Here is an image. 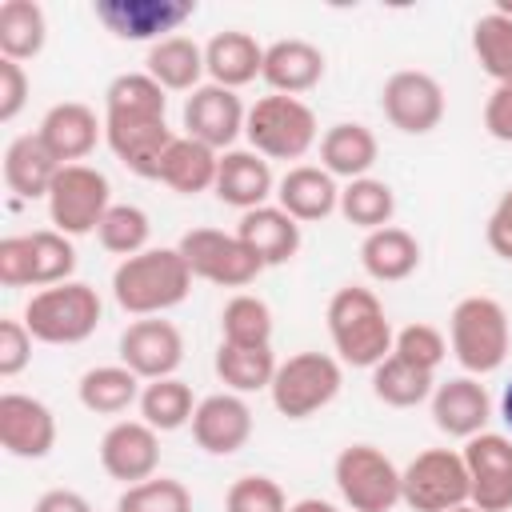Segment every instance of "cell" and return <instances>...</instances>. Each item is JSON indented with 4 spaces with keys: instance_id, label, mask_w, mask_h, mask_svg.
<instances>
[{
    "instance_id": "8d00e7d4",
    "label": "cell",
    "mask_w": 512,
    "mask_h": 512,
    "mask_svg": "<svg viewBox=\"0 0 512 512\" xmlns=\"http://www.w3.org/2000/svg\"><path fill=\"white\" fill-rule=\"evenodd\" d=\"M392 212H396V192H392V184H384L376 176H360L340 188V216L364 232L388 228Z\"/></svg>"
},
{
    "instance_id": "f5cc1de1",
    "label": "cell",
    "mask_w": 512,
    "mask_h": 512,
    "mask_svg": "<svg viewBox=\"0 0 512 512\" xmlns=\"http://www.w3.org/2000/svg\"><path fill=\"white\" fill-rule=\"evenodd\" d=\"M288 512H340L336 504H328V500H316V496H304V500H296Z\"/></svg>"
},
{
    "instance_id": "7a4b0ae2",
    "label": "cell",
    "mask_w": 512,
    "mask_h": 512,
    "mask_svg": "<svg viewBox=\"0 0 512 512\" xmlns=\"http://www.w3.org/2000/svg\"><path fill=\"white\" fill-rule=\"evenodd\" d=\"M328 336L336 348V360L348 368H376L392 356V320L372 288L344 284L328 300Z\"/></svg>"
},
{
    "instance_id": "f6af8a7d",
    "label": "cell",
    "mask_w": 512,
    "mask_h": 512,
    "mask_svg": "<svg viewBox=\"0 0 512 512\" xmlns=\"http://www.w3.org/2000/svg\"><path fill=\"white\" fill-rule=\"evenodd\" d=\"M224 512H288V496L272 476H240L224 492Z\"/></svg>"
},
{
    "instance_id": "74e56055",
    "label": "cell",
    "mask_w": 512,
    "mask_h": 512,
    "mask_svg": "<svg viewBox=\"0 0 512 512\" xmlns=\"http://www.w3.org/2000/svg\"><path fill=\"white\" fill-rule=\"evenodd\" d=\"M220 340L244 344V348H268L272 344V308L252 292H236L220 308Z\"/></svg>"
},
{
    "instance_id": "4dcf8cb0",
    "label": "cell",
    "mask_w": 512,
    "mask_h": 512,
    "mask_svg": "<svg viewBox=\"0 0 512 512\" xmlns=\"http://www.w3.org/2000/svg\"><path fill=\"white\" fill-rule=\"evenodd\" d=\"M144 72L164 88V92H196L200 88V76L208 72L204 68V48L192 40V36H168L160 44L148 48V60H144Z\"/></svg>"
},
{
    "instance_id": "bcb514c9",
    "label": "cell",
    "mask_w": 512,
    "mask_h": 512,
    "mask_svg": "<svg viewBox=\"0 0 512 512\" xmlns=\"http://www.w3.org/2000/svg\"><path fill=\"white\" fill-rule=\"evenodd\" d=\"M32 360V332L24 320H0V376L12 380L28 368Z\"/></svg>"
},
{
    "instance_id": "5bb4252c",
    "label": "cell",
    "mask_w": 512,
    "mask_h": 512,
    "mask_svg": "<svg viewBox=\"0 0 512 512\" xmlns=\"http://www.w3.org/2000/svg\"><path fill=\"white\" fill-rule=\"evenodd\" d=\"M184 360V336L164 316H140L120 332V364L132 368L140 380L176 376Z\"/></svg>"
},
{
    "instance_id": "7402d4cb",
    "label": "cell",
    "mask_w": 512,
    "mask_h": 512,
    "mask_svg": "<svg viewBox=\"0 0 512 512\" xmlns=\"http://www.w3.org/2000/svg\"><path fill=\"white\" fill-rule=\"evenodd\" d=\"M212 192L224 204L240 208V212L264 208L268 196H276L272 164L252 148H228V152H220V168H216V188Z\"/></svg>"
},
{
    "instance_id": "816d5d0a",
    "label": "cell",
    "mask_w": 512,
    "mask_h": 512,
    "mask_svg": "<svg viewBox=\"0 0 512 512\" xmlns=\"http://www.w3.org/2000/svg\"><path fill=\"white\" fill-rule=\"evenodd\" d=\"M32 512H92V504L80 492H72V488H48L32 504Z\"/></svg>"
},
{
    "instance_id": "cb8c5ba5",
    "label": "cell",
    "mask_w": 512,
    "mask_h": 512,
    "mask_svg": "<svg viewBox=\"0 0 512 512\" xmlns=\"http://www.w3.org/2000/svg\"><path fill=\"white\" fill-rule=\"evenodd\" d=\"M260 80L280 96H304L324 80V52L308 40H276L264 48Z\"/></svg>"
},
{
    "instance_id": "11a10c76",
    "label": "cell",
    "mask_w": 512,
    "mask_h": 512,
    "mask_svg": "<svg viewBox=\"0 0 512 512\" xmlns=\"http://www.w3.org/2000/svg\"><path fill=\"white\" fill-rule=\"evenodd\" d=\"M496 12H500V16H508V20H512V0H496Z\"/></svg>"
},
{
    "instance_id": "6da1fadb",
    "label": "cell",
    "mask_w": 512,
    "mask_h": 512,
    "mask_svg": "<svg viewBox=\"0 0 512 512\" xmlns=\"http://www.w3.org/2000/svg\"><path fill=\"white\" fill-rule=\"evenodd\" d=\"M192 272L180 248H144L116 264L112 296L128 316H164L168 308L184 304L192 292Z\"/></svg>"
},
{
    "instance_id": "b9f144b4",
    "label": "cell",
    "mask_w": 512,
    "mask_h": 512,
    "mask_svg": "<svg viewBox=\"0 0 512 512\" xmlns=\"http://www.w3.org/2000/svg\"><path fill=\"white\" fill-rule=\"evenodd\" d=\"M96 236H100L104 252H112V256L128 260V256H136V252H144V248H148L152 220H148V212H144V208H136V204H112V208L104 212V220H100Z\"/></svg>"
},
{
    "instance_id": "681fc988",
    "label": "cell",
    "mask_w": 512,
    "mask_h": 512,
    "mask_svg": "<svg viewBox=\"0 0 512 512\" xmlns=\"http://www.w3.org/2000/svg\"><path fill=\"white\" fill-rule=\"evenodd\" d=\"M484 132L500 144H512V80L496 84L492 96L484 100Z\"/></svg>"
},
{
    "instance_id": "7c38bea8",
    "label": "cell",
    "mask_w": 512,
    "mask_h": 512,
    "mask_svg": "<svg viewBox=\"0 0 512 512\" xmlns=\"http://www.w3.org/2000/svg\"><path fill=\"white\" fill-rule=\"evenodd\" d=\"M96 20L116 40H168L196 16V0H96Z\"/></svg>"
},
{
    "instance_id": "4fadbf2b",
    "label": "cell",
    "mask_w": 512,
    "mask_h": 512,
    "mask_svg": "<svg viewBox=\"0 0 512 512\" xmlns=\"http://www.w3.org/2000/svg\"><path fill=\"white\" fill-rule=\"evenodd\" d=\"M472 504L480 512H512V436L480 432L464 444Z\"/></svg>"
},
{
    "instance_id": "d4e9b609",
    "label": "cell",
    "mask_w": 512,
    "mask_h": 512,
    "mask_svg": "<svg viewBox=\"0 0 512 512\" xmlns=\"http://www.w3.org/2000/svg\"><path fill=\"white\" fill-rule=\"evenodd\" d=\"M236 236L248 244V252H252L264 268L288 264V260L300 252V224H296L280 204H264V208L240 212Z\"/></svg>"
},
{
    "instance_id": "7dc6e473",
    "label": "cell",
    "mask_w": 512,
    "mask_h": 512,
    "mask_svg": "<svg viewBox=\"0 0 512 512\" xmlns=\"http://www.w3.org/2000/svg\"><path fill=\"white\" fill-rule=\"evenodd\" d=\"M0 284L4 288H32V248L28 236L0 240Z\"/></svg>"
},
{
    "instance_id": "e0dca14e",
    "label": "cell",
    "mask_w": 512,
    "mask_h": 512,
    "mask_svg": "<svg viewBox=\"0 0 512 512\" xmlns=\"http://www.w3.org/2000/svg\"><path fill=\"white\" fill-rule=\"evenodd\" d=\"M244 120H248V112H244L240 96L212 80L200 84L196 92H188V100H184V136H192L216 152L220 148L228 152L236 144V136L244 132Z\"/></svg>"
},
{
    "instance_id": "44dd1931",
    "label": "cell",
    "mask_w": 512,
    "mask_h": 512,
    "mask_svg": "<svg viewBox=\"0 0 512 512\" xmlns=\"http://www.w3.org/2000/svg\"><path fill=\"white\" fill-rule=\"evenodd\" d=\"M492 420V400L484 392V384L476 376H452L444 384H436L432 392V424L444 436L456 440H472L488 428Z\"/></svg>"
},
{
    "instance_id": "f1b7e54d",
    "label": "cell",
    "mask_w": 512,
    "mask_h": 512,
    "mask_svg": "<svg viewBox=\"0 0 512 512\" xmlns=\"http://www.w3.org/2000/svg\"><path fill=\"white\" fill-rule=\"evenodd\" d=\"M360 264H364V272L372 280L400 284V280H408L420 268V240L408 228H396V224L376 228L360 244Z\"/></svg>"
},
{
    "instance_id": "83f0119b",
    "label": "cell",
    "mask_w": 512,
    "mask_h": 512,
    "mask_svg": "<svg viewBox=\"0 0 512 512\" xmlns=\"http://www.w3.org/2000/svg\"><path fill=\"white\" fill-rule=\"evenodd\" d=\"M380 156V144H376V132L368 124H356V120H340L332 124L324 136H320V168L328 176H340V180H360L372 172Z\"/></svg>"
},
{
    "instance_id": "5b68a950",
    "label": "cell",
    "mask_w": 512,
    "mask_h": 512,
    "mask_svg": "<svg viewBox=\"0 0 512 512\" xmlns=\"http://www.w3.org/2000/svg\"><path fill=\"white\" fill-rule=\"evenodd\" d=\"M244 136L252 152H260L264 160H300L320 140V124L300 96L268 92L248 108Z\"/></svg>"
},
{
    "instance_id": "f907efd6",
    "label": "cell",
    "mask_w": 512,
    "mask_h": 512,
    "mask_svg": "<svg viewBox=\"0 0 512 512\" xmlns=\"http://www.w3.org/2000/svg\"><path fill=\"white\" fill-rule=\"evenodd\" d=\"M484 240L500 260H512V188L496 200V208L488 216V228H484Z\"/></svg>"
},
{
    "instance_id": "4316f807",
    "label": "cell",
    "mask_w": 512,
    "mask_h": 512,
    "mask_svg": "<svg viewBox=\"0 0 512 512\" xmlns=\"http://www.w3.org/2000/svg\"><path fill=\"white\" fill-rule=\"evenodd\" d=\"M204 68H208L212 84L236 92V88L252 84L264 72V48L256 44V36H248L240 28H228V32H216L204 44Z\"/></svg>"
},
{
    "instance_id": "9a60e30c",
    "label": "cell",
    "mask_w": 512,
    "mask_h": 512,
    "mask_svg": "<svg viewBox=\"0 0 512 512\" xmlns=\"http://www.w3.org/2000/svg\"><path fill=\"white\" fill-rule=\"evenodd\" d=\"M104 140L128 172L156 180L160 160H164L168 144L176 140V132L168 128L164 116H104Z\"/></svg>"
},
{
    "instance_id": "60d3db41",
    "label": "cell",
    "mask_w": 512,
    "mask_h": 512,
    "mask_svg": "<svg viewBox=\"0 0 512 512\" xmlns=\"http://www.w3.org/2000/svg\"><path fill=\"white\" fill-rule=\"evenodd\" d=\"M28 248H32V288H52V284L72 280L76 272L72 236L56 228H40V232H28Z\"/></svg>"
},
{
    "instance_id": "836d02e7",
    "label": "cell",
    "mask_w": 512,
    "mask_h": 512,
    "mask_svg": "<svg viewBox=\"0 0 512 512\" xmlns=\"http://www.w3.org/2000/svg\"><path fill=\"white\" fill-rule=\"evenodd\" d=\"M436 392V372H424L400 356H388L372 368V396L388 408H416L432 400Z\"/></svg>"
},
{
    "instance_id": "f35d334b",
    "label": "cell",
    "mask_w": 512,
    "mask_h": 512,
    "mask_svg": "<svg viewBox=\"0 0 512 512\" xmlns=\"http://www.w3.org/2000/svg\"><path fill=\"white\" fill-rule=\"evenodd\" d=\"M168 96L148 72H120L104 88V116H164Z\"/></svg>"
},
{
    "instance_id": "1f68e13d",
    "label": "cell",
    "mask_w": 512,
    "mask_h": 512,
    "mask_svg": "<svg viewBox=\"0 0 512 512\" xmlns=\"http://www.w3.org/2000/svg\"><path fill=\"white\" fill-rule=\"evenodd\" d=\"M140 376L124 364H100V368H88L76 384V396L88 412L96 416H120L128 412L132 404H140Z\"/></svg>"
},
{
    "instance_id": "8fae6325",
    "label": "cell",
    "mask_w": 512,
    "mask_h": 512,
    "mask_svg": "<svg viewBox=\"0 0 512 512\" xmlns=\"http://www.w3.org/2000/svg\"><path fill=\"white\" fill-rule=\"evenodd\" d=\"M380 108H384V116L396 132L428 136L444 120V88H440L436 76H428L420 68H404V72H392L384 80Z\"/></svg>"
},
{
    "instance_id": "8992f818",
    "label": "cell",
    "mask_w": 512,
    "mask_h": 512,
    "mask_svg": "<svg viewBox=\"0 0 512 512\" xmlns=\"http://www.w3.org/2000/svg\"><path fill=\"white\" fill-rule=\"evenodd\" d=\"M344 384V368L336 356L328 352H296L288 360H280L276 376H272V404L280 416L288 420H308L320 408H328L340 396Z\"/></svg>"
},
{
    "instance_id": "e575fe53",
    "label": "cell",
    "mask_w": 512,
    "mask_h": 512,
    "mask_svg": "<svg viewBox=\"0 0 512 512\" xmlns=\"http://www.w3.org/2000/svg\"><path fill=\"white\" fill-rule=\"evenodd\" d=\"M276 368H280V360L272 356V344L268 348H244V344H224L220 340V348H216V376L236 396L272 388Z\"/></svg>"
},
{
    "instance_id": "c3c4849f",
    "label": "cell",
    "mask_w": 512,
    "mask_h": 512,
    "mask_svg": "<svg viewBox=\"0 0 512 512\" xmlns=\"http://www.w3.org/2000/svg\"><path fill=\"white\" fill-rule=\"evenodd\" d=\"M24 104H28V72L24 64L0 56V120L12 124Z\"/></svg>"
},
{
    "instance_id": "ab89813d",
    "label": "cell",
    "mask_w": 512,
    "mask_h": 512,
    "mask_svg": "<svg viewBox=\"0 0 512 512\" xmlns=\"http://www.w3.org/2000/svg\"><path fill=\"white\" fill-rule=\"evenodd\" d=\"M472 52H476L480 68H484L496 84H508V80H512V20L500 16L496 8L484 12V16L472 24Z\"/></svg>"
},
{
    "instance_id": "ffe728a7",
    "label": "cell",
    "mask_w": 512,
    "mask_h": 512,
    "mask_svg": "<svg viewBox=\"0 0 512 512\" xmlns=\"http://www.w3.org/2000/svg\"><path fill=\"white\" fill-rule=\"evenodd\" d=\"M36 136L60 164H84V156H92L104 136V120H96V112L80 100H60L44 112Z\"/></svg>"
},
{
    "instance_id": "ac0fdd59",
    "label": "cell",
    "mask_w": 512,
    "mask_h": 512,
    "mask_svg": "<svg viewBox=\"0 0 512 512\" xmlns=\"http://www.w3.org/2000/svg\"><path fill=\"white\" fill-rule=\"evenodd\" d=\"M0 444L16 460H44L56 448V416L44 400L24 392L0 396Z\"/></svg>"
},
{
    "instance_id": "3957f363",
    "label": "cell",
    "mask_w": 512,
    "mask_h": 512,
    "mask_svg": "<svg viewBox=\"0 0 512 512\" xmlns=\"http://www.w3.org/2000/svg\"><path fill=\"white\" fill-rule=\"evenodd\" d=\"M100 316H104V304L96 288L84 280H64L28 296L20 320L40 344H80L100 328Z\"/></svg>"
},
{
    "instance_id": "ee69618b",
    "label": "cell",
    "mask_w": 512,
    "mask_h": 512,
    "mask_svg": "<svg viewBox=\"0 0 512 512\" xmlns=\"http://www.w3.org/2000/svg\"><path fill=\"white\" fill-rule=\"evenodd\" d=\"M392 356H400V360H408V364H416L424 372H436L444 364V356H448V340L432 324H408V328L396 332Z\"/></svg>"
},
{
    "instance_id": "f546056e",
    "label": "cell",
    "mask_w": 512,
    "mask_h": 512,
    "mask_svg": "<svg viewBox=\"0 0 512 512\" xmlns=\"http://www.w3.org/2000/svg\"><path fill=\"white\" fill-rule=\"evenodd\" d=\"M216 168H220V152L192 140V136H176L160 160V184H168L180 196H200L208 188H216Z\"/></svg>"
},
{
    "instance_id": "d6a6232c",
    "label": "cell",
    "mask_w": 512,
    "mask_h": 512,
    "mask_svg": "<svg viewBox=\"0 0 512 512\" xmlns=\"http://www.w3.org/2000/svg\"><path fill=\"white\" fill-rule=\"evenodd\" d=\"M48 40V20L36 0H4L0 4V56L4 60H36Z\"/></svg>"
},
{
    "instance_id": "d6986e66",
    "label": "cell",
    "mask_w": 512,
    "mask_h": 512,
    "mask_svg": "<svg viewBox=\"0 0 512 512\" xmlns=\"http://www.w3.org/2000/svg\"><path fill=\"white\" fill-rule=\"evenodd\" d=\"M192 440L208 456H232L252 440V408L236 392L204 396L192 412Z\"/></svg>"
},
{
    "instance_id": "30bf717a",
    "label": "cell",
    "mask_w": 512,
    "mask_h": 512,
    "mask_svg": "<svg viewBox=\"0 0 512 512\" xmlns=\"http://www.w3.org/2000/svg\"><path fill=\"white\" fill-rule=\"evenodd\" d=\"M400 492L412 512H448L456 504H468V464L452 448H428L400 472Z\"/></svg>"
},
{
    "instance_id": "277c9868",
    "label": "cell",
    "mask_w": 512,
    "mask_h": 512,
    "mask_svg": "<svg viewBox=\"0 0 512 512\" xmlns=\"http://www.w3.org/2000/svg\"><path fill=\"white\" fill-rule=\"evenodd\" d=\"M452 356L468 376H488L508 360V312L492 296H464L448 316Z\"/></svg>"
},
{
    "instance_id": "52a82bcc",
    "label": "cell",
    "mask_w": 512,
    "mask_h": 512,
    "mask_svg": "<svg viewBox=\"0 0 512 512\" xmlns=\"http://www.w3.org/2000/svg\"><path fill=\"white\" fill-rule=\"evenodd\" d=\"M332 480H336L340 500L352 512H392L404 500L400 468L376 444H348V448H340V456L332 464Z\"/></svg>"
},
{
    "instance_id": "2e32d148",
    "label": "cell",
    "mask_w": 512,
    "mask_h": 512,
    "mask_svg": "<svg viewBox=\"0 0 512 512\" xmlns=\"http://www.w3.org/2000/svg\"><path fill=\"white\" fill-rule=\"evenodd\" d=\"M100 468L124 488L152 480L160 468V432L144 420H116L100 436Z\"/></svg>"
},
{
    "instance_id": "7bdbcfd3",
    "label": "cell",
    "mask_w": 512,
    "mask_h": 512,
    "mask_svg": "<svg viewBox=\"0 0 512 512\" xmlns=\"http://www.w3.org/2000/svg\"><path fill=\"white\" fill-rule=\"evenodd\" d=\"M116 512H192V492L172 476H152L120 492Z\"/></svg>"
},
{
    "instance_id": "603a6c76",
    "label": "cell",
    "mask_w": 512,
    "mask_h": 512,
    "mask_svg": "<svg viewBox=\"0 0 512 512\" xmlns=\"http://www.w3.org/2000/svg\"><path fill=\"white\" fill-rule=\"evenodd\" d=\"M276 204L296 220V224H316L340 208V188L336 176H328L316 164H292L276 180Z\"/></svg>"
},
{
    "instance_id": "ba28073f",
    "label": "cell",
    "mask_w": 512,
    "mask_h": 512,
    "mask_svg": "<svg viewBox=\"0 0 512 512\" xmlns=\"http://www.w3.org/2000/svg\"><path fill=\"white\" fill-rule=\"evenodd\" d=\"M112 208L108 176L92 164H64L48 192V216L64 236H88Z\"/></svg>"
},
{
    "instance_id": "d590c367",
    "label": "cell",
    "mask_w": 512,
    "mask_h": 512,
    "mask_svg": "<svg viewBox=\"0 0 512 512\" xmlns=\"http://www.w3.org/2000/svg\"><path fill=\"white\" fill-rule=\"evenodd\" d=\"M196 396L180 376H164V380H148L140 392V420L152 424L156 432H176L184 424H192L196 412Z\"/></svg>"
},
{
    "instance_id": "9f6ffc18",
    "label": "cell",
    "mask_w": 512,
    "mask_h": 512,
    "mask_svg": "<svg viewBox=\"0 0 512 512\" xmlns=\"http://www.w3.org/2000/svg\"><path fill=\"white\" fill-rule=\"evenodd\" d=\"M448 512H480V508H476V504L468 500V504H456V508H448Z\"/></svg>"
},
{
    "instance_id": "9c48e42d",
    "label": "cell",
    "mask_w": 512,
    "mask_h": 512,
    "mask_svg": "<svg viewBox=\"0 0 512 512\" xmlns=\"http://www.w3.org/2000/svg\"><path fill=\"white\" fill-rule=\"evenodd\" d=\"M176 248H180L184 264L196 280H208V284H220V288H248L264 272V264L248 252V244L236 232L188 228Z\"/></svg>"
},
{
    "instance_id": "db71d44e",
    "label": "cell",
    "mask_w": 512,
    "mask_h": 512,
    "mask_svg": "<svg viewBox=\"0 0 512 512\" xmlns=\"http://www.w3.org/2000/svg\"><path fill=\"white\" fill-rule=\"evenodd\" d=\"M500 416H504V424H508V432H512V380L504 384V396H500Z\"/></svg>"
},
{
    "instance_id": "484cf974",
    "label": "cell",
    "mask_w": 512,
    "mask_h": 512,
    "mask_svg": "<svg viewBox=\"0 0 512 512\" xmlns=\"http://www.w3.org/2000/svg\"><path fill=\"white\" fill-rule=\"evenodd\" d=\"M60 168L64 164L44 148V140L36 132H24L4 148V184L20 200H40V196L48 200L52 180H56Z\"/></svg>"
}]
</instances>
